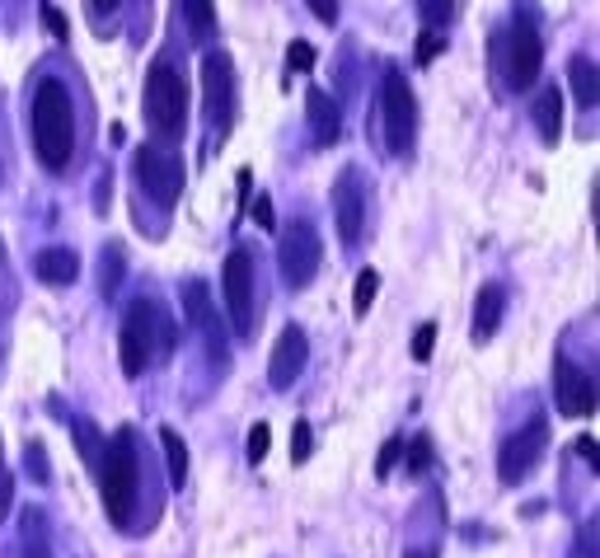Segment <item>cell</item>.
Masks as SVG:
<instances>
[{
  "label": "cell",
  "instance_id": "obj_1",
  "mask_svg": "<svg viewBox=\"0 0 600 558\" xmlns=\"http://www.w3.org/2000/svg\"><path fill=\"white\" fill-rule=\"evenodd\" d=\"M75 146V108L61 81H43L34 95V150L47 169H67Z\"/></svg>",
  "mask_w": 600,
  "mask_h": 558
},
{
  "label": "cell",
  "instance_id": "obj_2",
  "mask_svg": "<svg viewBox=\"0 0 600 558\" xmlns=\"http://www.w3.org/2000/svg\"><path fill=\"white\" fill-rule=\"evenodd\" d=\"M99 493L104 511L113 525L132 521L136 507V451H132V432H118V441H108V451L99 456Z\"/></svg>",
  "mask_w": 600,
  "mask_h": 558
},
{
  "label": "cell",
  "instance_id": "obj_3",
  "mask_svg": "<svg viewBox=\"0 0 600 558\" xmlns=\"http://www.w3.org/2000/svg\"><path fill=\"white\" fill-rule=\"evenodd\" d=\"M146 122L160 136H169V142L183 136V128H188V85L169 61H155L146 75Z\"/></svg>",
  "mask_w": 600,
  "mask_h": 558
},
{
  "label": "cell",
  "instance_id": "obj_4",
  "mask_svg": "<svg viewBox=\"0 0 600 558\" xmlns=\"http://www.w3.org/2000/svg\"><path fill=\"white\" fill-rule=\"evenodd\" d=\"M220 301H226L235 333L240 338L254 333V250H244V244L220 268Z\"/></svg>",
  "mask_w": 600,
  "mask_h": 558
},
{
  "label": "cell",
  "instance_id": "obj_5",
  "mask_svg": "<svg viewBox=\"0 0 600 558\" xmlns=\"http://www.w3.org/2000/svg\"><path fill=\"white\" fill-rule=\"evenodd\" d=\"M381 122H385V142L394 155H408L413 150V136H418V99L408 81L399 71L385 75V89H381Z\"/></svg>",
  "mask_w": 600,
  "mask_h": 558
},
{
  "label": "cell",
  "instance_id": "obj_6",
  "mask_svg": "<svg viewBox=\"0 0 600 558\" xmlns=\"http://www.w3.org/2000/svg\"><path fill=\"white\" fill-rule=\"evenodd\" d=\"M155 333H160V310L151 301H136L122 319V333H118V352H122V376L136 380L146 371L151 352H155Z\"/></svg>",
  "mask_w": 600,
  "mask_h": 558
},
{
  "label": "cell",
  "instance_id": "obj_7",
  "mask_svg": "<svg viewBox=\"0 0 600 558\" xmlns=\"http://www.w3.org/2000/svg\"><path fill=\"white\" fill-rule=\"evenodd\" d=\"M281 277H287L291 291H305L314 282V272H320V230H314L310 221H291L287 230H281Z\"/></svg>",
  "mask_w": 600,
  "mask_h": 558
},
{
  "label": "cell",
  "instance_id": "obj_8",
  "mask_svg": "<svg viewBox=\"0 0 600 558\" xmlns=\"http://www.w3.org/2000/svg\"><path fill=\"white\" fill-rule=\"evenodd\" d=\"M136 179L160 207H173L183 193V160L165 146H141L136 150Z\"/></svg>",
  "mask_w": 600,
  "mask_h": 558
},
{
  "label": "cell",
  "instance_id": "obj_9",
  "mask_svg": "<svg viewBox=\"0 0 600 558\" xmlns=\"http://www.w3.org/2000/svg\"><path fill=\"white\" fill-rule=\"evenodd\" d=\"M544 441H549V423H544V417H535V423H526L516 437H507V446L497 451V478H502V484L526 478L535 464H540Z\"/></svg>",
  "mask_w": 600,
  "mask_h": 558
},
{
  "label": "cell",
  "instance_id": "obj_10",
  "mask_svg": "<svg viewBox=\"0 0 600 558\" xmlns=\"http://www.w3.org/2000/svg\"><path fill=\"white\" fill-rule=\"evenodd\" d=\"M540 61H544V43H540V28L535 20H520L512 24L507 34V85L512 89H530V81L540 75Z\"/></svg>",
  "mask_w": 600,
  "mask_h": 558
},
{
  "label": "cell",
  "instance_id": "obj_11",
  "mask_svg": "<svg viewBox=\"0 0 600 558\" xmlns=\"http://www.w3.org/2000/svg\"><path fill=\"white\" fill-rule=\"evenodd\" d=\"M202 95H207V118L226 132L230 118H235V61H230V52H207V61H202Z\"/></svg>",
  "mask_w": 600,
  "mask_h": 558
},
{
  "label": "cell",
  "instance_id": "obj_12",
  "mask_svg": "<svg viewBox=\"0 0 600 558\" xmlns=\"http://www.w3.org/2000/svg\"><path fill=\"white\" fill-rule=\"evenodd\" d=\"M334 226L343 244H357L361 230H367V183H361L357 169H347L334 183Z\"/></svg>",
  "mask_w": 600,
  "mask_h": 558
},
{
  "label": "cell",
  "instance_id": "obj_13",
  "mask_svg": "<svg viewBox=\"0 0 600 558\" xmlns=\"http://www.w3.org/2000/svg\"><path fill=\"white\" fill-rule=\"evenodd\" d=\"M305 362H310L305 329H300V324H287L273 343V356H267V380H273V390H287L300 371H305Z\"/></svg>",
  "mask_w": 600,
  "mask_h": 558
},
{
  "label": "cell",
  "instance_id": "obj_14",
  "mask_svg": "<svg viewBox=\"0 0 600 558\" xmlns=\"http://www.w3.org/2000/svg\"><path fill=\"white\" fill-rule=\"evenodd\" d=\"M554 395H559V409L567 417H587L596 413V385L581 366L573 362H559V376H554Z\"/></svg>",
  "mask_w": 600,
  "mask_h": 558
},
{
  "label": "cell",
  "instance_id": "obj_15",
  "mask_svg": "<svg viewBox=\"0 0 600 558\" xmlns=\"http://www.w3.org/2000/svg\"><path fill=\"white\" fill-rule=\"evenodd\" d=\"M305 118H310V132H314V146H338L343 136V108L324 95V89H310L305 95Z\"/></svg>",
  "mask_w": 600,
  "mask_h": 558
},
{
  "label": "cell",
  "instance_id": "obj_16",
  "mask_svg": "<svg viewBox=\"0 0 600 558\" xmlns=\"http://www.w3.org/2000/svg\"><path fill=\"white\" fill-rule=\"evenodd\" d=\"M183 305H188V319H197V329H202V338H207L212 356H216V362H226V348H220V319H216V310L207 301V287L188 282L183 287Z\"/></svg>",
  "mask_w": 600,
  "mask_h": 558
},
{
  "label": "cell",
  "instance_id": "obj_17",
  "mask_svg": "<svg viewBox=\"0 0 600 558\" xmlns=\"http://www.w3.org/2000/svg\"><path fill=\"white\" fill-rule=\"evenodd\" d=\"M34 272H38V282H47V287H71L75 277H81V258H75L71 250H43L34 258Z\"/></svg>",
  "mask_w": 600,
  "mask_h": 558
},
{
  "label": "cell",
  "instance_id": "obj_18",
  "mask_svg": "<svg viewBox=\"0 0 600 558\" xmlns=\"http://www.w3.org/2000/svg\"><path fill=\"white\" fill-rule=\"evenodd\" d=\"M502 324V287H483L479 305H473V343H488Z\"/></svg>",
  "mask_w": 600,
  "mask_h": 558
},
{
  "label": "cell",
  "instance_id": "obj_19",
  "mask_svg": "<svg viewBox=\"0 0 600 558\" xmlns=\"http://www.w3.org/2000/svg\"><path fill=\"white\" fill-rule=\"evenodd\" d=\"M535 128H540L544 142H559V132H563V95L554 85H544L540 99H535Z\"/></svg>",
  "mask_w": 600,
  "mask_h": 558
},
{
  "label": "cell",
  "instance_id": "obj_20",
  "mask_svg": "<svg viewBox=\"0 0 600 558\" xmlns=\"http://www.w3.org/2000/svg\"><path fill=\"white\" fill-rule=\"evenodd\" d=\"M179 14L193 38H212L216 34V0H179Z\"/></svg>",
  "mask_w": 600,
  "mask_h": 558
},
{
  "label": "cell",
  "instance_id": "obj_21",
  "mask_svg": "<svg viewBox=\"0 0 600 558\" xmlns=\"http://www.w3.org/2000/svg\"><path fill=\"white\" fill-rule=\"evenodd\" d=\"M567 85H573V99L581 104V108H596V66L587 57H573L567 61Z\"/></svg>",
  "mask_w": 600,
  "mask_h": 558
},
{
  "label": "cell",
  "instance_id": "obj_22",
  "mask_svg": "<svg viewBox=\"0 0 600 558\" xmlns=\"http://www.w3.org/2000/svg\"><path fill=\"white\" fill-rule=\"evenodd\" d=\"M24 558H52V545H47V521H43V511H24Z\"/></svg>",
  "mask_w": 600,
  "mask_h": 558
},
{
  "label": "cell",
  "instance_id": "obj_23",
  "mask_svg": "<svg viewBox=\"0 0 600 558\" xmlns=\"http://www.w3.org/2000/svg\"><path fill=\"white\" fill-rule=\"evenodd\" d=\"M160 441H165V456H169V484L179 488L183 478H188V446H183V437L173 427L160 432Z\"/></svg>",
  "mask_w": 600,
  "mask_h": 558
},
{
  "label": "cell",
  "instance_id": "obj_24",
  "mask_svg": "<svg viewBox=\"0 0 600 558\" xmlns=\"http://www.w3.org/2000/svg\"><path fill=\"white\" fill-rule=\"evenodd\" d=\"M122 272H128V254L118 250V244H108L104 250V272H99V291L108 301H113V291H118V282H122Z\"/></svg>",
  "mask_w": 600,
  "mask_h": 558
},
{
  "label": "cell",
  "instance_id": "obj_25",
  "mask_svg": "<svg viewBox=\"0 0 600 558\" xmlns=\"http://www.w3.org/2000/svg\"><path fill=\"white\" fill-rule=\"evenodd\" d=\"M375 291H381V277H375V268L357 272V287H352V310H357V315H367V310L375 305Z\"/></svg>",
  "mask_w": 600,
  "mask_h": 558
},
{
  "label": "cell",
  "instance_id": "obj_26",
  "mask_svg": "<svg viewBox=\"0 0 600 558\" xmlns=\"http://www.w3.org/2000/svg\"><path fill=\"white\" fill-rule=\"evenodd\" d=\"M418 14H422V24L432 28H446L451 24V14H455V0H418Z\"/></svg>",
  "mask_w": 600,
  "mask_h": 558
},
{
  "label": "cell",
  "instance_id": "obj_27",
  "mask_svg": "<svg viewBox=\"0 0 600 558\" xmlns=\"http://www.w3.org/2000/svg\"><path fill=\"white\" fill-rule=\"evenodd\" d=\"M267 446H273V427H267V423H254V427H249V446H244L249 464H263V460H267Z\"/></svg>",
  "mask_w": 600,
  "mask_h": 558
},
{
  "label": "cell",
  "instance_id": "obj_28",
  "mask_svg": "<svg viewBox=\"0 0 600 558\" xmlns=\"http://www.w3.org/2000/svg\"><path fill=\"white\" fill-rule=\"evenodd\" d=\"M287 71H296V75H305V71H314V48H310V43H291V48H287Z\"/></svg>",
  "mask_w": 600,
  "mask_h": 558
},
{
  "label": "cell",
  "instance_id": "obj_29",
  "mask_svg": "<svg viewBox=\"0 0 600 558\" xmlns=\"http://www.w3.org/2000/svg\"><path fill=\"white\" fill-rule=\"evenodd\" d=\"M432 348H436V324H422V329L413 333V356L418 362H428Z\"/></svg>",
  "mask_w": 600,
  "mask_h": 558
},
{
  "label": "cell",
  "instance_id": "obj_30",
  "mask_svg": "<svg viewBox=\"0 0 600 558\" xmlns=\"http://www.w3.org/2000/svg\"><path fill=\"white\" fill-rule=\"evenodd\" d=\"M441 52H446V38H441V34H422V38H418V61H422V66H428V61H436Z\"/></svg>",
  "mask_w": 600,
  "mask_h": 558
},
{
  "label": "cell",
  "instance_id": "obj_31",
  "mask_svg": "<svg viewBox=\"0 0 600 558\" xmlns=\"http://www.w3.org/2000/svg\"><path fill=\"white\" fill-rule=\"evenodd\" d=\"M310 441H314V432H310V423H296V432H291V460L300 464L310 456Z\"/></svg>",
  "mask_w": 600,
  "mask_h": 558
},
{
  "label": "cell",
  "instance_id": "obj_32",
  "mask_svg": "<svg viewBox=\"0 0 600 558\" xmlns=\"http://www.w3.org/2000/svg\"><path fill=\"white\" fill-rule=\"evenodd\" d=\"M43 20H47V28H52L57 38H71V24H67V14H61L57 5H43Z\"/></svg>",
  "mask_w": 600,
  "mask_h": 558
},
{
  "label": "cell",
  "instance_id": "obj_33",
  "mask_svg": "<svg viewBox=\"0 0 600 558\" xmlns=\"http://www.w3.org/2000/svg\"><path fill=\"white\" fill-rule=\"evenodd\" d=\"M305 5L314 10V20H320V24H334L338 20V0H305Z\"/></svg>",
  "mask_w": 600,
  "mask_h": 558
},
{
  "label": "cell",
  "instance_id": "obj_34",
  "mask_svg": "<svg viewBox=\"0 0 600 558\" xmlns=\"http://www.w3.org/2000/svg\"><path fill=\"white\" fill-rule=\"evenodd\" d=\"M254 221H259L263 230H273V226H277V211H273V197H259V203H254Z\"/></svg>",
  "mask_w": 600,
  "mask_h": 558
},
{
  "label": "cell",
  "instance_id": "obj_35",
  "mask_svg": "<svg viewBox=\"0 0 600 558\" xmlns=\"http://www.w3.org/2000/svg\"><path fill=\"white\" fill-rule=\"evenodd\" d=\"M408 470H413V474H418V470H428V441H422V437H418L413 446H408Z\"/></svg>",
  "mask_w": 600,
  "mask_h": 558
},
{
  "label": "cell",
  "instance_id": "obj_36",
  "mask_svg": "<svg viewBox=\"0 0 600 558\" xmlns=\"http://www.w3.org/2000/svg\"><path fill=\"white\" fill-rule=\"evenodd\" d=\"M28 470H34L38 478H47V456L38 451V446H28Z\"/></svg>",
  "mask_w": 600,
  "mask_h": 558
},
{
  "label": "cell",
  "instance_id": "obj_37",
  "mask_svg": "<svg viewBox=\"0 0 600 558\" xmlns=\"http://www.w3.org/2000/svg\"><path fill=\"white\" fill-rule=\"evenodd\" d=\"M399 451H404V441H389V446H385V451H381V474L389 470L394 460H399Z\"/></svg>",
  "mask_w": 600,
  "mask_h": 558
},
{
  "label": "cell",
  "instance_id": "obj_38",
  "mask_svg": "<svg viewBox=\"0 0 600 558\" xmlns=\"http://www.w3.org/2000/svg\"><path fill=\"white\" fill-rule=\"evenodd\" d=\"M89 5H94V14H113V10L122 5V0H89Z\"/></svg>",
  "mask_w": 600,
  "mask_h": 558
},
{
  "label": "cell",
  "instance_id": "obj_39",
  "mask_svg": "<svg viewBox=\"0 0 600 558\" xmlns=\"http://www.w3.org/2000/svg\"><path fill=\"white\" fill-rule=\"evenodd\" d=\"M577 446H581V456H587V460H591V464H596V441H591V437H581V441H577Z\"/></svg>",
  "mask_w": 600,
  "mask_h": 558
},
{
  "label": "cell",
  "instance_id": "obj_40",
  "mask_svg": "<svg viewBox=\"0 0 600 558\" xmlns=\"http://www.w3.org/2000/svg\"><path fill=\"white\" fill-rule=\"evenodd\" d=\"M404 558H436V549H408Z\"/></svg>",
  "mask_w": 600,
  "mask_h": 558
},
{
  "label": "cell",
  "instance_id": "obj_41",
  "mask_svg": "<svg viewBox=\"0 0 600 558\" xmlns=\"http://www.w3.org/2000/svg\"><path fill=\"white\" fill-rule=\"evenodd\" d=\"M0 254H5V244H0Z\"/></svg>",
  "mask_w": 600,
  "mask_h": 558
}]
</instances>
